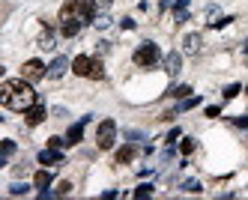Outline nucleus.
<instances>
[{
	"instance_id": "f257e3e1",
	"label": "nucleus",
	"mask_w": 248,
	"mask_h": 200,
	"mask_svg": "<svg viewBox=\"0 0 248 200\" xmlns=\"http://www.w3.org/2000/svg\"><path fill=\"white\" fill-rule=\"evenodd\" d=\"M0 102H3V108H9V111H27L30 105H36V93H33V87L27 78L21 81H3L0 84Z\"/></svg>"
},
{
	"instance_id": "f03ea898",
	"label": "nucleus",
	"mask_w": 248,
	"mask_h": 200,
	"mask_svg": "<svg viewBox=\"0 0 248 200\" xmlns=\"http://www.w3.org/2000/svg\"><path fill=\"white\" fill-rule=\"evenodd\" d=\"M114 140H117V123H114V120H102V123H99V132H96L99 150H111Z\"/></svg>"
},
{
	"instance_id": "7ed1b4c3",
	"label": "nucleus",
	"mask_w": 248,
	"mask_h": 200,
	"mask_svg": "<svg viewBox=\"0 0 248 200\" xmlns=\"http://www.w3.org/2000/svg\"><path fill=\"white\" fill-rule=\"evenodd\" d=\"M135 63L138 66H155L158 63V45L155 42H144V45H138V51H135Z\"/></svg>"
},
{
	"instance_id": "20e7f679",
	"label": "nucleus",
	"mask_w": 248,
	"mask_h": 200,
	"mask_svg": "<svg viewBox=\"0 0 248 200\" xmlns=\"http://www.w3.org/2000/svg\"><path fill=\"white\" fill-rule=\"evenodd\" d=\"M45 75H48V69L42 66V60H27V63L21 66V78H27L30 84L39 81V78H45Z\"/></svg>"
},
{
	"instance_id": "39448f33",
	"label": "nucleus",
	"mask_w": 248,
	"mask_h": 200,
	"mask_svg": "<svg viewBox=\"0 0 248 200\" xmlns=\"http://www.w3.org/2000/svg\"><path fill=\"white\" fill-rule=\"evenodd\" d=\"M90 69H93V60L90 57H84V54H78V57L72 60V72L81 78H90Z\"/></svg>"
},
{
	"instance_id": "423d86ee",
	"label": "nucleus",
	"mask_w": 248,
	"mask_h": 200,
	"mask_svg": "<svg viewBox=\"0 0 248 200\" xmlns=\"http://www.w3.org/2000/svg\"><path fill=\"white\" fill-rule=\"evenodd\" d=\"M24 120H27V125H39V123L45 120V108H42V102L30 105L27 111H24Z\"/></svg>"
},
{
	"instance_id": "0eeeda50",
	"label": "nucleus",
	"mask_w": 248,
	"mask_h": 200,
	"mask_svg": "<svg viewBox=\"0 0 248 200\" xmlns=\"http://www.w3.org/2000/svg\"><path fill=\"white\" fill-rule=\"evenodd\" d=\"M180 69H183V57L176 51H170L165 57V72H168V75H180Z\"/></svg>"
},
{
	"instance_id": "6e6552de",
	"label": "nucleus",
	"mask_w": 248,
	"mask_h": 200,
	"mask_svg": "<svg viewBox=\"0 0 248 200\" xmlns=\"http://www.w3.org/2000/svg\"><path fill=\"white\" fill-rule=\"evenodd\" d=\"M201 45H203V39H201L198 33H186V36H183V48H186V54H198Z\"/></svg>"
},
{
	"instance_id": "1a4fd4ad",
	"label": "nucleus",
	"mask_w": 248,
	"mask_h": 200,
	"mask_svg": "<svg viewBox=\"0 0 248 200\" xmlns=\"http://www.w3.org/2000/svg\"><path fill=\"white\" fill-rule=\"evenodd\" d=\"M66 69H69V60H66V57H57L54 63L48 66V78H63Z\"/></svg>"
},
{
	"instance_id": "9d476101",
	"label": "nucleus",
	"mask_w": 248,
	"mask_h": 200,
	"mask_svg": "<svg viewBox=\"0 0 248 200\" xmlns=\"http://www.w3.org/2000/svg\"><path fill=\"white\" fill-rule=\"evenodd\" d=\"M60 161H63V155H60L54 147H48V150L39 153V165H60Z\"/></svg>"
},
{
	"instance_id": "9b49d317",
	"label": "nucleus",
	"mask_w": 248,
	"mask_h": 200,
	"mask_svg": "<svg viewBox=\"0 0 248 200\" xmlns=\"http://www.w3.org/2000/svg\"><path fill=\"white\" fill-rule=\"evenodd\" d=\"M87 123H90V117H84L78 125H72V129H69V135H66V140H69V143H78V140L84 138V125H87Z\"/></svg>"
},
{
	"instance_id": "f8f14e48",
	"label": "nucleus",
	"mask_w": 248,
	"mask_h": 200,
	"mask_svg": "<svg viewBox=\"0 0 248 200\" xmlns=\"http://www.w3.org/2000/svg\"><path fill=\"white\" fill-rule=\"evenodd\" d=\"M81 24H84V21H60V33L66 36V39H72V36L81 33Z\"/></svg>"
},
{
	"instance_id": "ddd939ff",
	"label": "nucleus",
	"mask_w": 248,
	"mask_h": 200,
	"mask_svg": "<svg viewBox=\"0 0 248 200\" xmlns=\"http://www.w3.org/2000/svg\"><path fill=\"white\" fill-rule=\"evenodd\" d=\"M51 179H54V173H51V170H39L36 176H33V185H36V188H42V191H45V188L51 185Z\"/></svg>"
},
{
	"instance_id": "4468645a",
	"label": "nucleus",
	"mask_w": 248,
	"mask_h": 200,
	"mask_svg": "<svg viewBox=\"0 0 248 200\" xmlns=\"http://www.w3.org/2000/svg\"><path fill=\"white\" fill-rule=\"evenodd\" d=\"M135 155H138V150H135V147H123V150L117 153V165H129Z\"/></svg>"
},
{
	"instance_id": "2eb2a0df",
	"label": "nucleus",
	"mask_w": 248,
	"mask_h": 200,
	"mask_svg": "<svg viewBox=\"0 0 248 200\" xmlns=\"http://www.w3.org/2000/svg\"><path fill=\"white\" fill-rule=\"evenodd\" d=\"M39 48L42 51H54V33H51V30L39 36Z\"/></svg>"
},
{
	"instance_id": "dca6fc26",
	"label": "nucleus",
	"mask_w": 248,
	"mask_h": 200,
	"mask_svg": "<svg viewBox=\"0 0 248 200\" xmlns=\"http://www.w3.org/2000/svg\"><path fill=\"white\" fill-rule=\"evenodd\" d=\"M188 18V0H176V21H186Z\"/></svg>"
},
{
	"instance_id": "f3484780",
	"label": "nucleus",
	"mask_w": 248,
	"mask_h": 200,
	"mask_svg": "<svg viewBox=\"0 0 248 200\" xmlns=\"http://www.w3.org/2000/svg\"><path fill=\"white\" fill-rule=\"evenodd\" d=\"M90 78H93V81H102V78H105V66H102V60H93V69H90Z\"/></svg>"
},
{
	"instance_id": "a211bd4d",
	"label": "nucleus",
	"mask_w": 248,
	"mask_h": 200,
	"mask_svg": "<svg viewBox=\"0 0 248 200\" xmlns=\"http://www.w3.org/2000/svg\"><path fill=\"white\" fill-rule=\"evenodd\" d=\"M93 24H96L99 30H105V27H108V24H111V15H108V12H99V15L93 18Z\"/></svg>"
},
{
	"instance_id": "6ab92c4d",
	"label": "nucleus",
	"mask_w": 248,
	"mask_h": 200,
	"mask_svg": "<svg viewBox=\"0 0 248 200\" xmlns=\"http://www.w3.org/2000/svg\"><path fill=\"white\" fill-rule=\"evenodd\" d=\"M27 191H30V185H24V183H12V185H9V194H12V197H21V194H27Z\"/></svg>"
},
{
	"instance_id": "aec40b11",
	"label": "nucleus",
	"mask_w": 248,
	"mask_h": 200,
	"mask_svg": "<svg viewBox=\"0 0 248 200\" xmlns=\"http://www.w3.org/2000/svg\"><path fill=\"white\" fill-rule=\"evenodd\" d=\"M170 96L173 99H188L191 96V87H176V90H170Z\"/></svg>"
},
{
	"instance_id": "412c9836",
	"label": "nucleus",
	"mask_w": 248,
	"mask_h": 200,
	"mask_svg": "<svg viewBox=\"0 0 248 200\" xmlns=\"http://www.w3.org/2000/svg\"><path fill=\"white\" fill-rule=\"evenodd\" d=\"M12 153H15V143H12V140H6V143H3V158H0V165H6V158H9Z\"/></svg>"
},
{
	"instance_id": "4be33fe9",
	"label": "nucleus",
	"mask_w": 248,
	"mask_h": 200,
	"mask_svg": "<svg viewBox=\"0 0 248 200\" xmlns=\"http://www.w3.org/2000/svg\"><path fill=\"white\" fill-rule=\"evenodd\" d=\"M183 191H201V183H198V179H186V183H183Z\"/></svg>"
},
{
	"instance_id": "5701e85b",
	"label": "nucleus",
	"mask_w": 248,
	"mask_h": 200,
	"mask_svg": "<svg viewBox=\"0 0 248 200\" xmlns=\"http://www.w3.org/2000/svg\"><path fill=\"white\" fill-rule=\"evenodd\" d=\"M239 93H242V87H239V84H230V87L224 90V99H233V96H239Z\"/></svg>"
},
{
	"instance_id": "b1692460",
	"label": "nucleus",
	"mask_w": 248,
	"mask_h": 200,
	"mask_svg": "<svg viewBox=\"0 0 248 200\" xmlns=\"http://www.w3.org/2000/svg\"><path fill=\"white\" fill-rule=\"evenodd\" d=\"M180 150H183V155L194 153V140H191V138H188V140H183V147H180Z\"/></svg>"
},
{
	"instance_id": "393cba45",
	"label": "nucleus",
	"mask_w": 248,
	"mask_h": 200,
	"mask_svg": "<svg viewBox=\"0 0 248 200\" xmlns=\"http://www.w3.org/2000/svg\"><path fill=\"white\" fill-rule=\"evenodd\" d=\"M147 194H153V185H140V188H135V197H147Z\"/></svg>"
},
{
	"instance_id": "a878e982",
	"label": "nucleus",
	"mask_w": 248,
	"mask_h": 200,
	"mask_svg": "<svg viewBox=\"0 0 248 200\" xmlns=\"http://www.w3.org/2000/svg\"><path fill=\"white\" fill-rule=\"evenodd\" d=\"M63 143H69V140H63V138H48V147H54V150L63 147Z\"/></svg>"
},
{
	"instance_id": "bb28decb",
	"label": "nucleus",
	"mask_w": 248,
	"mask_h": 200,
	"mask_svg": "<svg viewBox=\"0 0 248 200\" xmlns=\"http://www.w3.org/2000/svg\"><path fill=\"white\" fill-rule=\"evenodd\" d=\"M218 114H221L218 105H209V108H206V117H218Z\"/></svg>"
},
{
	"instance_id": "cd10ccee",
	"label": "nucleus",
	"mask_w": 248,
	"mask_h": 200,
	"mask_svg": "<svg viewBox=\"0 0 248 200\" xmlns=\"http://www.w3.org/2000/svg\"><path fill=\"white\" fill-rule=\"evenodd\" d=\"M69 191H72V183H60L57 185V194H69Z\"/></svg>"
},
{
	"instance_id": "c85d7f7f",
	"label": "nucleus",
	"mask_w": 248,
	"mask_h": 200,
	"mask_svg": "<svg viewBox=\"0 0 248 200\" xmlns=\"http://www.w3.org/2000/svg\"><path fill=\"white\" fill-rule=\"evenodd\" d=\"M245 51H248V42H245Z\"/></svg>"
},
{
	"instance_id": "c756f323",
	"label": "nucleus",
	"mask_w": 248,
	"mask_h": 200,
	"mask_svg": "<svg viewBox=\"0 0 248 200\" xmlns=\"http://www.w3.org/2000/svg\"><path fill=\"white\" fill-rule=\"evenodd\" d=\"M245 93H248V90H245Z\"/></svg>"
}]
</instances>
